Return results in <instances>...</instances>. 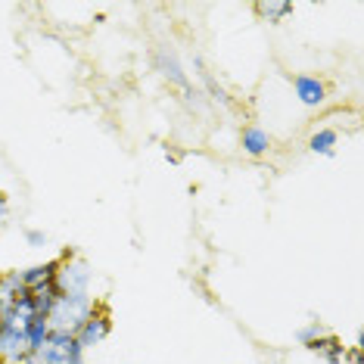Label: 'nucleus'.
I'll use <instances>...</instances> for the list:
<instances>
[{
	"mask_svg": "<svg viewBox=\"0 0 364 364\" xmlns=\"http://www.w3.org/2000/svg\"><path fill=\"white\" fill-rule=\"evenodd\" d=\"M94 309H97L94 296H56L53 309L47 314V324H50V330L75 336L81 330V324L94 314Z\"/></svg>",
	"mask_w": 364,
	"mask_h": 364,
	"instance_id": "f257e3e1",
	"label": "nucleus"
},
{
	"mask_svg": "<svg viewBox=\"0 0 364 364\" xmlns=\"http://www.w3.org/2000/svg\"><path fill=\"white\" fill-rule=\"evenodd\" d=\"M60 259V271H56V289L60 296H94L90 287H94V271H90V262L81 259L75 250H63Z\"/></svg>",
	"mask_w": 364,
	"mask_h": 364,
	"instance_id": "f03ea898",
	"label": "nucleus"
},
{
	"mask_svg": "<svg viewBox=\"0 0 364 364\" xmlns=\"http://www.w3.org/2000/svg\"><path fill=\"white\" fill-rule=\"evenodd\" d=\"M31 364H87V352L78 346V339L72 333H60L50 330L47 343L28 358Z\"/></svg>",
	"mask_w": 364,
	"mask_h": 364,
	"instance_id": "7ed1b4c3",
	"label": "nucleus"
},
{
	"mask_svg": "<svg viewBox=\"0 0 364 364\" xmlns=\"http://www.w3.org/2000/svg\"><path fill=\"white\" fill-rule=\"evenodd\" d=\"M109 333H112V314H109V309H106L103 302H97L94 314H90L85 324H81L75 339H78L81 349L90 352V349H97V346H103L106 339H109Z\"/></svg>",
	"mask_w": 364,
	"mask_h": 364,
	"instance_id": "20e7f679",
	"label": "nucleus"
},
{
	"mask_svg": "<svg viewBox=\"0 0 364 364\" xmlns=\"http://www.w3.org/2000/svg\"><path fill=\"white\" fill-rule=\"evenodd\" d=\"M293 94H296V100H299L305 109H321V106L327 103V85H324V78H318V75H293Z\"/></svg>",
	"mask_w": 364,
	"mask_h": 364,
	"instance_id": "39448f33",
	"label": "nucleus"
},
{
	"mask_svg": "<svg viewBox=\"0 0 364 364\" xmlns=\"http://www.w3.org/2000/svg\"><path fill=\"white\" fill-rule=\"evenodd\" d=\"M56 271H60V259H50V262H41V264H31V268L16 271V277H19V284L26 289H38V287L56 284Z\"/></svg>",
	"mask_w": 364,
	"mask_h": 364,
	"instance_id": "423d86ee",
	"label": "nucleus"
},
{
	"mask_svg": "<svg viewBox=\"0 0 364 364\" xmlns=\"http://www.w3.org/2000/svg\"><path fill=\"white\" fill-rule=\"evenodd\" d=\"M271 144H274V140H271V134L262 125H246L243 134H240V146H243V153L252 156V159H259V156L268 153Z\"/></svg>",
	"mask_w": 364,
	"mask_h": 364,
	"instance_id": "0eeeda50",
	"label": "nucleus"
},
{
	"mask_svg": "<svg viewBox=\"0 0 364 364\" xmlns=\"http://www.w3.org/2000/svg\"><path fill=\"white\" fill-rule=\"evenodd\" d=\"M305 349L314 352V355H321V358H324L327 364H343V358H346V346H343V339L333 336L330 330H327L324 336L314 339V343H309Z\"/></svg>",
	"mask_w": 364,
	"mask_h": 364,
	"instance_id": "6e6552de",
	"label": "nucleus"
},
{
	"mask_svg": "<svg viewBox=\"0 0 364 364\" xmlns=\"http://www.w3.org/2000/svg\"><path fill=\"white\" fill-rule=\"evenodd\" d=\"M336 146H339V131L336 128H318L309 137V150L314 156H336Z\"/></svg>",
	"mask_w": 364,
	"mask_h": 364,
	"instance_id": "1a4fd4ad",
	"label": "nucleus"
},
{
	"mask_svg": "<svg viewBox=\"0 0 364 364\" xmlns=\"http://www.w3.org/2000/svg\"><path fill=\"white\" fill-rule=\"evenodd\" d=\"M255 13H259V19L277 26V22H284L287 16H293V4H287V0H259V4H255Z\"/></svg>",
	"mask_w": 364,
	"mask_h": 364,
	"instance_id": "9d476101",
	"label": "nucleus"
},
{
	"mask_svg": "<svg viewBox=\"0 0 364 364\" xmlns=\"http://www.w3.org/2000/svg\"><path fill=\"white\" fill-rule=\"evenodd\" d=\"M156 63H159V72H162V75L171 81V85H178V87H184V90L190 87V85H187V75H184V69H181V65H178V60H175V53H168V50H159V53H156Z\"/></svg>",
	"mask_w": 364,
	"mask_h": 364,
	"instance_id": "9b49d317",
	"label": "nucleus"
},
{
	"mask_svg": "<svg viewBox=\"0 0 364 364\" xmlns=\"http://www.w3.org/2000/svg\"><path fill=\"white\" fill-rule=\"evenodd\" d=\"M47 336H50V324H47V318H31L26 324V343H28V358L35 355L41 346L47 343Z\"/></svg>",
	"mask_w": 364,
	"mask_h": 364,
	"instance_id": "f8f14e48",
	"label": "nucleus"
},
{
	"mask_svg": "<svg viewBox=\"0 0 364 364\" xmlns=\"http://www.w3.org/2000/svg\"><path fill=\"white\" fill-rule=\"evenodd\" d=\"M324 333H327V327L321 324V321H311V324H305V327L299 330V333H296V339H299L302 346H309V343H314V339L324 336Z\"/></svg>",
	"mask_w": 364,
	"mask_h": 364,
	"instance_id": "ddd939ff",
	"label": "nucleus"
},
{
	"mask_svg": "<svg viewBox=\"0 0 364 364\" xmlns=\"http://www.w3.org/2000/svg\"><path fill=\"white\" fill-rule=\"evenodd\" d=\"M26 243L31 246V250H44V246L50 243V237H47L44 230H26Z\"/></svg>",
	"mask_w": 364,
	"mask_h": 364,
	"instance_id": "4468645a",
	"label": "nucleus"
},
{
	"mask_svg": "<svg viewBox=\"0 0 364 364\" xmlns=\"http://www.w3.org/2000/svg\"><path fill=\"white\" fill-rule=\"evenodd\" d=\"M6 218H10V200H6V193L0 190V228L6 225Z\"/></svg>",
	"mask_w": 364,
	"mask_h": 364,
	"instance_id": "2eb2a0df",
	"label": "nucleus"
},
{
	"mask_svg": "<svg viewBox=\"0 0 364 364\" xmlns=\"http://www.w3.org/2000/svg\"><path fill=\"white\" fill-rule=\"evenodd\" d=\"M343 361H349V364H364L361 358V346H352V349H346V358Z\"/></svg>",
	"mask_w": 364,
	"mask_h": 364,
	"instance_id": "dca6fc26",
	"label": "nucleus"
},
{
	"mask_svg": "<svg viewBox=\"0 0 364 364\" xmlns=\"http://www.w3.org/2000/svg\"><path fill=\"white\" fill-rule=\"evenodd\" d=\"M165 159H168V162H175V165H178L181 159H184V156H181L178 150H165Z\"/></svg>",
	"mask_w": 364,
	"mask_h": 364,
	"instance_id": "f3484780",
	"label": "nucleus"
},
{
	"mask_svg": "<svg viewBox=\"0 0 364 364\" xmlns=\"http://www.w3.org/2000/svg\"><path fill=\"white\" fill-rule=\"evenodd\" d=\"M0 364H10V361H0Z\"/></svg>",
	"mask_w": 364,
	"mask_h": 364,
	"instance_id": "a211bd4d",
	"label": "nucleus"
},
{
	"mask_svg": "<svg viewBox=\"0 0 364 364\" xmlns=\"http://www.w3.org/2000/svg\"><path fill=\"white\" fill-rule=\"evenodd\" d=\"M26 364H31V361H26Z\"/></svg>",
	"mask_w": 364,
	"mask_h": 364,
	"instance_id": "6ab92c4d",
	"label": "nucleus"
}]
</instances>
